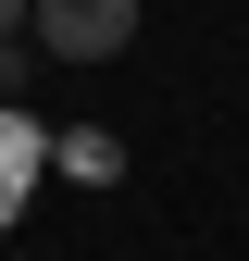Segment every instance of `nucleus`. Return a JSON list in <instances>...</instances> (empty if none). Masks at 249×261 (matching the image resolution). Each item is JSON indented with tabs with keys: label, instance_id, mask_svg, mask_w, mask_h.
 Wrapping results in <instances>:
<instances>
[{
	"label": "nucleus",
	"instance_id": "f03ea898",
	"mask_svg": "<svg viewBox=\"0 0 249 261\" xmlns=\"http://www.w3.org/2000/svg\"><path fill=\"white\" fill-rule=\"evenodd\" d=\"M13 25H25V0H0V38H13Z\"/></svg>",
	"mask_w": 249,
	"mask_h": 261
},
{
	"label": "nucleus",
	"instance_id": "f257e3e1",
	"mask_svg": "<svg viewBox=\"0 0 249 261\" xmlns=\"http://www.w3.org/2000/svg\"><path fill=\"white\" fill-rule=\"evenodd\" d=\"M25 13H38V50L50 62H112L137 38V0H25Z\"/></svg>",
	"mask_w": 249,
	"mask_h": 261
}]
</instances>
